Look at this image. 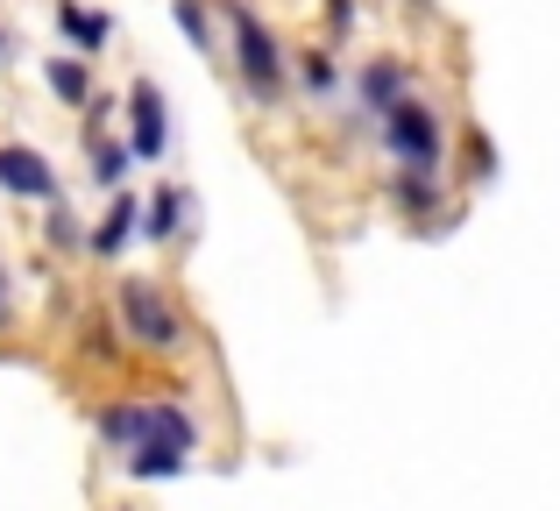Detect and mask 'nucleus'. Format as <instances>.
I'll list each match as a JSON object with an SVG mask.
<instances>
[{
    "instance_id": "obj_1",
    "label": "nucleus",
    "mask_w": 560,
    "mask_h": 511,
    "mask_svg": "<svg viewBox=\"0 0 560 511\" xmlns=\"http://www.w3.org/2000/svg\"><path fill=\"white\" fill-rule=\"evenodd\" d=\"M220 14H228V28H234V71H242L248 100L277 107V93H284V50H277V36L262 28V14L248 8V0H220Z\"/></svg>"
},
{
    "instance_id": "obj_2",
    "label": "nucleus",
    "mask_w": 560,
    "mask_h": 511,
    "mask_svg": "<svg viewBox=\"0 0 560 511\" xmlns=\"http://www.w3.org/2000/svg\"><path fill=\"white\" fill-rule=\"evenodd\" d=\"M121 327H128V341H142L150 356H171V348H185L178 305H171L164 291L150 284V277H121Z\"/></svg>"
},
{
    "instance_id": "obj_3",
    "label": "nucleus",
    "mask_w": 560,
    "mask_h": 511,
    "mask_svg": "<svg viewBox=\"0 0 560 511\" xmlns=\"http://www.w3.org/2000/svg\"><path fill=\"white\" fill-rule=\"evenodd\" d=\"M376 128H383V150L397 156V164H440V114L425 107V100H397V107H383L376 114Z\"/></svg>"
},
{
    "instance_id": "obj_4",
    "label": "nucleus",
    "mask_w": 560,
    "mask_h": 511,
    "mask_svg": "<svg viewBox=\"0 0 560 511\" xmlns=\"http://www.w3.org/2000/svg\"><path fill=\"white\" fill-rule=\"evenodd\" d=\"M0 193H14V199H57L50 156H36L28 142H0Z\"/></svg>"
},
{
    "instance_id": "obj_5",
    "label": "nucleus",
    "mask_w": 560,
    "mask_h": 511,
    "mask_svg": "<svg viewBox=\"0 0 560 511\" xmlns=\"http://www.w3.org/2000/svg\"><path fill=\"white\" fill-rule=\"evenodd\" d=\"M128 114H136V142H128V156L156 164V156H164V93H156V79L128 85Z\"/></svg>"
},
{
    "instance_id": "obj_6",
    "label": "nucleus",
    "mask_w": 560,
    "mask_h": 511,
    "mask_svg": "<svg viewBox=\"0 0 560 511\" xmlns=\"http://www.w3.org/2000/svg\"><path fill=\"white\" fill-rule=\"evenodd\" d=\"M390 207L397 213H411V221H425V213L440 207V178H433V164H405L390 178Z\"/></svg>"
},
{
    "instance_id": "obj_7",
    "label": "nucleus",
    "mask_w": 560,
    "mask_h": 511,
    "mask_svg": "<svg viewBox=\"0 0 560 511\" xmlns=\"http://www.w3.org/2000/svg\"><path fill=\"white\" fill-rule=\"evenodd\" d=\"M178 469H185V448L156 441V433H142V441L128 448V476H136V484H156V476H178Z\"/></svg>"
},
{
    "instance_id": "obj_8",
    "label": "nucleus",
    "mask_w": 560,
    "mask_h": 511,
    "mask_svg": "<svg viewBox=\"0 0 560 511\" xmlns=\"http://www.w3.org/2000/svg\"><path fill=\"white\" fill-rule=\"evenodd\" d=\"M136 221H142L136 199H114L107 221H100L93 235H85V249H93V256H121V249H128V235H136Z\"/></svg>"
},
{
    "instance_id": "obj_9",
    "label": "nucleus",
    "mask_w": 560,
    "mask_h": 511,
    "mask_svg": "<svg viewBox=\"0 0 560 511\" xmlns=\"http://www.w3.org/2000/svg\"><path fill=\"white\" fill-rule=\"evenodd\" d=\"M405 100V65H390V57H370V71H362V114H383Z\"/></svg>"
},
{
    "instance_id": "obj_10",
    "label": "nucleus",
    "mask_w": 560,
    "mask_h": 511,
    "mask_svg": "<svg viewBox=\"0 0 560 511\" xmlns=\"http://www.w3.org/2000/svg\"><path fill=\"white\" fill-rule=\"evenodd\" d=\"M57 28H65V36L79 43V50H107V36H114L107 14H85L79 0H65V8H57Z\"/></svg>"
},
{
    "instance_id": "obj_11",
    "label": "nucleus",
    "mask_w": 560,
    "mask_h": 511,
    "mask_svg": "<svg viewBox=\"0 0 560 511\" xmlns=\"http://www.w3.org/2000/svg\"><path fill=\"white\" fill-rule=\"evenodd\" d=\"M142 433H156V441H171V448H185V455H191V448H199V427H191V413H185V405H150V427H142Z\"/></svg>"
},
{
    "instance_id": "obj_12",
    "label": "nucleus",
    "mask_w": 560,
    "mask_h": 511,
    "mask_svg": "<svg viewBox=\"0 0 560 511\" xmlns=\"http://www.w3.org/2000/svg\"><path fill=\"white\" fill-rule=\"evenodd\" d=\"M142 427H150V405H107L100 413V441H114V448H136Z\"/></svg>"
},
{
    "instance_id": "obj_13",
    "label": "nucleus",
    "mask_w": 560,
    "mask_h": 511,
    "mask_svg": "<svg viewBox=\"0 0 560 511\" xmlns=\"http://www.w3.org/2000/svg\"><path fill=\"white\" fill-rule=\"evenodd\" d=\"M142 221H150V228H142L150 242H171V235L185 228V193H171V185H164V193H156L150 207H142Z\"/></svg>"
},
{
    "instance_id": "obj_14",
    "label": "nucleus",
    "mask_w": 560,
    "mask_h": 511,
    "mask_svg": "<svg viewBox=\"0 0 560 511\" xmlns=\"http://www.w3.org/2000/svg\"><path fill=\"white\" fill-rule=\"evenodd\" d=\"M299 79H305V93H313V100H334L341 71H334V57H327V50H299Z\"/></svg>"
},
{
    "instance_id": "obj_15",
    "label": "nucleus",
    "mask_w": 560,
    "mask_h": 511,
    "mask_svg": "<svg viewBox=\"0 0 560 511\" xmlns=\"http://www.w3.org/2000/svg\"><path fill=\"white\" fill-rule=\"evenodd\" d=\"M121 178H128V142H100L93 136V185H100V193H114Z\"/></svg>"
},
{
    "instance_id": "obj_16",
    "label": "nucleus",
    "mask_w": 560,
    "mask_h": 511,
    "mask_svg": "<svg viewBox=\"0 0 560 511\" xmlns=\"http://www.w3.org/2000/svg\"><path fill=\"white\" fill-rule=\"evenodd\" d=\"M43 79H50V93L71 100V107L85 100V65H79V57H50V65H43Z\"/></svg>"
},
{
    "instance_id": "obj_17",
    "label": "nucleus",
    "mask_w": 560,
    "mask_h": 511,
    "mask_svg": "<svg viewBox=\"0 0 560 511\" xmlns=\"http://www.w3.org/2000/svg\"><path fill=\"white\" fill-rule=\"evenodd\" d=\"M171 14H178V28L199 43V50H213V8H206V0H178Z\"/></svg>"
},
{
    "instance_id": "obj_18",
    "label": "nucleus",
    "mask_w": 560,
    "mask_h": 511,
    "mask_svg": "<svg viewBox=\"0 0 560 511\" xmlns=\"http://www.w3.org/2000/svg\"><path fill=\"white\" fill-rule=\"evenodd\" d=\"M50 242H57V249H79V221H71V213H65V199H50Z\"/></svg>"
},
{
    "instance_id": "obj_19",
    "label": "nucleus",
    "mask_w": 560,
    "mask_h": 511,
    "mask_svg": "<svg viewBox=\"0 0 560 511\" xmlns=\"http://www.w3.org/2000/svg\"><path fill=\"white\" fill-rule=\"evenodd\" d=\"M468 178H497V150L482 136H468Z\"/></svg>"
},
{
    "instance_id": "obj_20",
    "label": "nucleus",
    "mask_w": 560,
    "mask_h": 511,
    "mask_svg": "<svg viewBox=\"0 0 560 511\" xmlns=\"http://www.w3.org/2000/svg\"><path fill=\"white\" fill-rule=\"evenodd\" d=\"M319 8H327L334 36H348V28H355V0H319Z\"/></svg>"
},
{
    "instance_id": "obj_21",
    "label": "nucleus",
    "mask_w": 560,
    "mask_h": 511,
    "mask_svg": "<svg viewBox=\"0 0 560 511\" xmlns=\"http://www.w3.org/2000/svg\"><path fill=\"white\" fill-rule=\"evenodd\" d=\"M14 320V299H8V270H0V327Z\"/></svg>"
},
{
    "instance_id": "obj_22",
    "label": "nucleus",
    "mask_w": 560,
    "mask_h": 511,
    "mask_svg": "<svg viewBox=\"0 0 560 511\" xmlns=\"http://www.w3.org/2000/svg\"><path fill=\"white\" fill-rule=\"evenodd\" d=\"M0 50H8V36H0Z\"/></svg>"
}]
</instances>
